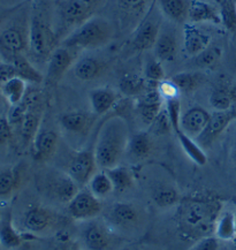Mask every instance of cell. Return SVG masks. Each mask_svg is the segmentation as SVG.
Instances as JSON below:
<instances>
[{
    "label": "cell",
    "mask_w": 236,
    "mask_h": 250,
    "mask_svg": "<svg viewBox=\"0 0 236 250\" xmlns=\"http://www.w3.org/2000/svg\"><path fill=\"white\" fill-rule=\"evenodd\" d=\"M5 62L12 63L14 68L17 69L19 78L25 80L27 82L39 84L44 81V76L41 75V73L34 66V63L30 62L29 58L24 53L17 54Z\"/></svg>",
    "instance_id": "obj_28"
},
{
    "label": "cell",
    "mask_w": 236,
    "mask_h": 250,
    "mask_svg": "<svg viewBox=\"0 0 236 250\" xmlns=\"http://www.w3.org/2000/svg\"><path fill=\"white\" fill-rule=\"evenodd\" d=\"M58 222V214L46 208L35 205V207H30L24 212L22 225L25 232L33 235V234H40L53 229Z\"/></svg>",
    "instance_id": "obj_15"
},
{
    "label": "cell",
    "mask_w": 236,
    "mask_h": 250,
    "mask_svg": "<svg viewBox=\"0 0 236 250\" xmlns=\"http://www.w3.org/2000/svg\"><path fill=\"white\" fill-rule=\"evenodd\" d=\"M220 18L221 24H224L228 30H236V6L235 0H221L219 2Z\"/></svg>",
    "instance_id": "obj_41"
},
{
    "label": "cell",
    "mask_w": 236,
    "mask_h": 250,
    "mask_svg": "<svg viewBox=\"0 0 236 250\" xmlns=\"http://www.w3.org/2000/svg\"><path fill=\"white\" fill-rule=\"evenodd\" d=\"M224 209L219 198L190 197L178 203L177 216V229L184 238L199 240L215 233L216 223Z\"/></svg>",
    "instance_id": "obj_1"
},
{
    "label": "cell",
    "mask_w": 236,
    "mask_h": 250,
    "mask_svg": "<svg viewBox=\"0 0 236 250\" xmlns=\"http://www.w3.org/2000/svg\"><path fill=\"white\" fill-rule=\"evenodd\" d=\"M164 98L161 97L158 86L148 85L146 90L136 98V111L141 120L150 126L156 118L164 110Z\"/></svg>",
    "instance_id": "obj_16"
},
{
    "label": "cell",
    "mask_w": 236,
    "mask_h": 250,
    "mask_svg": "<svg viewBox=\"0 0 236 250\" xmlns=\"http://www.w3.org/2000/svg\"><path fill=\"white\" fill-rule=\"evenodd\" d=\"M98 167L94 149L73 152L66 166V173L79 187L89 184Z\"/></svg>",
    "instance_id": "obj_13"
},
{
    "label": "cell",
    "mask_w": 236,
    "mask_h": 250,
    "mask_svg": "<svg viewBox=\"0 0 236 250\" xmlns=\"http://www.w3.org/2000/svg\"><path fill=\"white\" fill-rule=\"evenodd\" d=\"M155 204L162 209L173 207L180 203V195L177 189L172 185H159L152 189L151 194Z\"/></svg>",
    "instance_id": "obj_31"
},
{
    "label": "cell",
    "mask_w": 236,
    "mask_h": 250,
    "mask_svg": "<svg viewBox=\"0 0 236 250\" xmlns=\"http://www.w3.org/2000/svg\"><path fill=\"white\" fill-rule=\"evenodd\" d=\"M73 70L74 75L81 81H94L104 74L106 70V62L94 56L79 57L75 65L73 66Z\"/></svg>",
    "instance_id": "obj_22"
},
{
    "label": "cell",
    "mask_w": 236,
    "mask_h": 250,
    "mask_svg": "<svg viewBox=\"0 0 236 250\" xmlns=\"http://www.w3.org/2000/svg\"><path fill=\"white\" fill-rule=\"evenodd\" d=\"M183 45L186 52L195 58L211 45V36L202 29L187 22L183 24Z\"/></svg>",
    "instance_id": "obj_20"
},
{
    "label": "cell",
    "mask_w": 236,
    "mask_h": 250,
    "mask_svg": "<svg viewBox=\"0 0 236 250\" xmlns=\"http://www.w3.org/2000/svg\"><path fill=\"white\" fill-rule=\"evenodd\" d=\"M216 2H218V4H219V2H220V1H221V0H216Z\"/></svg>",
    "instance_id": "obj_54"
},
{
    "label": "cell",
    "mask_w": 236,
    "mask_h": 250,
    "mask_svg": "<svg viewBox=\"0 0 236 250\" xmlns=\"http://www.w3.org/2000/svg\"><path fill=\"white\" fill-rule=\"evenodd\" d=\"M234 95L225 86H220L212 91L210 96V104L215 111H227L233 108Z\"/></svg>",
    "instance_id": "obj_39"
},
{
    "label": "cell",
    "mask_w": 236,
    "mask_h": 250,
    "mask_svg": "<svg viewBox=\"0 0 236 250\" xmlns=\"http://www.w3.org/2000/svg\"><path fill=\"white\" fill-rule=\"evenodd\" d=\"M25 1H23V2H21V4H19V5H17V6H14V7H11V8H8V9H6L5 12H2V13H0V28L2 27V25H4L6 22H7L9 19H11L13 15L15 14V13H17L19 9H20L22 6H23V4H24Z\"/></svg>",
    "instance_id": "obj_49"
},
{
    "label": "cell",
    "mask_w": 236,
    "mask_h": 250,
    "mask_svg": "<svg viewBox=\"0 0 236 250\" xmlns=\"http://www.w3.org/2000/svg\"><path fill=\"white\" fill-rule=\"evenodd\" d=\"M158 90L160 92L161 97L164 98V102L166 99H170L173 97H178L180 92H178L177 88L174 85V83L171 80H164V81L159 83Z\"/></svg>",
    "instance_id": "obj_47"
},
{
    "label": "cell",
    "mask_w": 236,
    "mask_h": 250,
    "mask_svg": "<svg viewBox=\"0 0 236 250\" xmlns=\"http://www.w3.org/2000/svg\"><path fill=\"white\" fill-rule=\"evenodd\" d=\"M191 250H220V240L216 235H207L197 240Z\"/></svg>",
    "instance_id": "obj_46"
},
{
    "label": "cell",
    "mask_w": 236,
    "mask_h": 250,
    "mask_svg": "<svg viewBox=\"0 0 236 250\" xmlns=\"http://www.w3.org/2000/svg\"><path fill=\"white\" fill-rule=\"evenodd\" d=\"M110 176L111 181L113 184L114 191L117 193H123L133 187L134 185V176L130 172V169L126 166L118 165L116 167L104 169Z\"/></svg>",
    "instance_id": "obj_33"
},
{
    "label": "cell",
    "mask_w": 236,
    "mask_h": 250,
    "mask_svg": "<svg viewBox=\"0 0 236 250\" xmlns=\"http://www.w3.org/2000/svg\"><path fill=\"white\" fill-rule=\"evenodd\" d=\"M63 250H84V249H82V248H79V247H78V246H68V247H66L65 249Z\"/></svg>",
    "instance_id": "obj_50"
},
{
    "label": "cell",
    "mask_w": 236,
    "mask_h": 250,
    "mask_svg": "<svg viewBox=\"0 0 236 250\" xmlns=\"http://www.w3.org/2000/svg\"><path fill=\"white\" fill-rule=\"evenodd\" d=\"M59 136L52 129H39L31 144V152L36 162H46L52 158L57 151Z\"/></svg>",
    "instance_id": "obj_18"
},
{
    "label": "cell",
    "mask_w": 236,
    "mask_h": 250,
    "mask_svg": "<svg viewBox=\"0 0 236 250\" xmlns=\"http://www.w3.org/2000/svg\"><path fill=\"white\" fill-rule=\"evenodd\" d=\"M164 108L167 113L168 118H170L172 128H173L174 133H177V131L181 130L180 128V123H181V103L180 98L178 97H173L170 99H166Z\"/></svg>",
    "instance_id": "obj_43"
},
{
    "label": "cell",
    "mask_w": 236,
    "mask_h": 250,
    "mask_svg": "<svg viewBox=\"0 0 236 250\" xmlns=\"http://www.w3.org/2000/svg\"><path fill=\"white\" fill-rule=\"evenodd\" d=\"M13 78H19L18 72L14 68V66L9 62H0V85L4 84L5 82H7L8 80Z\"/></svg>",
    "instance_id": "obj_48"
},
{
    "label": "cell",
    "mask_w": 236,
    "mask_h": 250,
    "mask_svg": "<svg viewBox=\"0 0 236 250\" xmlns=\"http://www.w3.org/2000/svg\"><path fill=\"white\" fill-rule=\"evenodd\" d=\"M88 189L96 197L103 200L114 191L113 184L106 171L101 169L100 172H96L88 184Z\"/></svg>",
    "instance_id": "obj_35"
},
{
    "label": "cell",
    "mask_w": 236,
    "mask_h": 250,
    "mask_svg": "<svg viewBox=\"0 0 236 250\" xmlns=\"http://www.w3.org/2000/svg\"><path fill=\"white\" fill-rule=\"evenodd\" d=\"M162 17L177 24L187 23L190 0H156Z\"/></svg>",
    "instance_id": "obj_27"
},
{
    "label": "cell",
    "mask_w": 236,
    "mask_h": 250,
    "mask_svg": "<svg viewBox=\"0 0 236 250\" xmlns=\"http://www.w3.org/2000/svg\"><path fill=\"white\" fill-rule=\"evenodd\" d=\"M103 213V219L116 233L135 232L144 224V211L132 202H116Z\"/></svg>",
    "instance_id": "obj_7"
},
{
    "label": "cell",
    "mask_w": 236,
    "mask_h": 250,
    "mask_svg": "<svg viewBox=\"0 0 236 250\" xmlns=\"http://www.w3.org/2000/svg\"><path fill=\"white\" fill-rule=\"evenodd\" d=\"M233 213H234V222H235V227H236V210Z\"/></svg>",
    "instance_id": "obj_52"
},
{
    "label": "cell",
    "mask_w": 236,
    "mask_h": 250,
    "mask_svg": "<svg viewBox=\"0 0 236 250\" xmlns=\"http://www.w3.org/2000/svg\"><path fill=\"white\" fill-rule=\"evenodd\" d=\"M233 245H234V247H235V248H236V235H235V238L234 239H233Z\"/></svg>",
    "instance_id": "obj_51"
},
{
    "label": "cell",
    "mask_w": 236,
    "mask_h": 250,
    "mask_svg": "<svg viewBox=\"0 0 236 250\" xmlns=\"http://www.w3.org/2000/svg\"><path fill=\"white\" fill-rule=\"evenodd\" d=\"M235 6H236V1H235Z\"/></svg>",
    "instance_id": "obj_55"
},
{
    "label": "cell",
    "mask_w": 236,
    "mask_h": 250,
    "mask_svg": "<svg viewBox=\"0 0 236 250\" xmlns=\"http://www.w3.org/2000/svg\"><path fill=\"white\" fill-rule=\"evenodd\" d=\"M154 0H117L118 7L126 14L141 15L145 14Z\"/></svg>",
    "instance_id": "obj_42"
},
{
    "label": "cell",
    "mask_w": 236,
    "mask_h": 250,
    "mask_svg": "<svg viewBox=\"0 0 236 250\" xmlns=\"http://www.w3.org/2000/svg\"><path fill=\"white\" fill-rule=\"evenodd\" d=\"M236 118V111L234 108L227 111H213L210 115L209 123L206 127L200 133V135L195 139L197 143L203 149L209 148L213 142L224 133L226 128L232 124V121Z\"/></svg>",
    "instance_id": "obj_14"
},
{
    "label": "cell",
    "mask_w": 236,
    "mask_h": 250,
    "mask_svg": "<svg viewBox=\"0 0 236 250\" xmlns=\"http://www.w3.org/2000/svg\"><path fill=\"white\" fill-rule=\"evenodd\" d=\"M28 91V82L21 78H13L0 85V92L9 106L20 104Z\"/></svg>",
    "instance_id": "obj_29"
},
{
    "label": "cell",
    "mask_w": 236,
    "mask_h": 250,
    "mask_svg": "<svg viewBox=\"0 0 236 250\" xmlns=\"http://www.w3.org/2000/svg\"><path fill=\"white\" fill-rule=\"evenodd\" d=\"M94 121L95 114L92 115L84 111L67 112L60 118V125L63 129L75 135H87Z\"/></svg>",
    "instance_id": "obj_23"
},
{
    "label": "cell",
    "mask_w": 236,
    "mask_h": 250,
    "mask_svg": "<svg viewBox=\"0 0 236 250\" xmlns=\"http://www.w3.org/2000/svg\"><path fill=\"white\" fill-rule=\"evenodd\" d=\"M81 230V241L84 250H110L116 241V232L104 219L88 220Z\"/></svg>",
    "instance_id": "obj_9"
},
{
    "label": "cell",
    "mask_w": 236,
    "mask_h": 250,
    "mask_svg": "<svg viewBox=\"0 0 236 250\" xmlns=\"http://www.w3.org/2000/svg\"><path fill=\"white\" fill-rule=\"evenodd\" d=\"M104 0H58V36L60 43L73 30L96 15Z\"/></svg>",
    "instance_id": "obj_5"
},
{
    "label": "cell",
    "mask_w": 236,
    "mask_h": 250,
    "mask_svg": "<svg viewBox=\"0 0 236 250\" xmlns=\"http://www.w3.org/2000/svg\"><path fill=\"white\" fill-rule=\"evenodd\" d=\"M144 79L148 85L158 86L165 80V69L162 62L156 57H149L144 65Z\"/></svg>",
    "instance_id": "obj_38"
},
{
    "label": "cell",
    "mask_w": 236,
    "mask_h": 250,
    "mask_svg": "<svg viewBox=\"0 0 236 250\" xmlns=\"http://www.w3.org/2000/svg\"><path fill=\"white\" fill-rule=\"evenodd\" d=\"M177 38L172 30H160L154 46L155 57L161 62H171L177 54Z\"/></svg>",
    "instance_id": "obj_25"
},
{
    "label": "cell",
    "mask_w": 236,
    "mask_h": 250,
    "mask_svg": "<svg viewBox=\"0 0 236 250\" xmlns=\"http://www.w3.org/2000/svg\"><path fill=\"white\" fill-rule=\"evenodd\" d=\"M235 1H236V0H235Z\"/></svg>",
    "instance_id": "obj_56"
},
{
    "label": "cell",
    "mask_w": 236,
    "mask_h": 250,
    "mask_svg": "<svg viewBox=\"0 0 236 250\" xmlns=\"http://www.w3.org/2000/svg\"><path fill=\"white\" fill-rule=\"evenodd\" d=\"M234 160H235V164H236V151H235V155H234Z\"/></svg>",
    "instance_id": "obj_53"
},
{
    "label": "cell",
    "mask_w": 236,
    "mask_h": 250,
    "mask_svg": "<svg viewBox=\"0 0 236 250\" xmlns=\"http://www.w3.org/2000/svg\"><path fill=\"white\" fill-rule=\"evenodd\" d=\"M18 12L9 19L8 24L5 23L0 28V57L2 62H7L12 57L28 51L30 14L29 18H25L23 9L22 15L17 17Z\"/></svg>",
    "instance_id": "obj_6"
},
{
    "label": "cell",
    "mask_w": 236,
    "mask_h": 250,
    "mask_svg": "<svg viewBox=\"0 0 236 250\" xmlns=\"http://www.w3.org/2000/svg\"><path fill=\"white\" fill-rule=\"evenodd\" d=\"M222 50L218 45H210L195 57L196 65L200 68H212L221 59Z\"/></svg>",
    "instance_id": "obj_40"
},
{
    "label": "cell",
    "mask_w": 236,
    "mask_h": 250,
    "mask_svg": "<svg viewBox=\"0 0 236 250\" xmlns=\"http://www.w3.org/2000/svg\"><path fill=\"white\" fill-rule=\"evenodd\" d=\"M150 134L156 136L165 135V134H168L171 130H173L172 128L170 118H168L167 113H166L165 108L160 112V114L156 118L154 123L150 125Z\"/></svg>",
    "instance_id": "obj_44"
},
{
    "label": "cell",
    "mask_w": 236,
    "mask_h": 250,
    "mask_svg": "<svg viewBox=\"0 0 236 250\" xmlns=\"http://www.w3.org/2000/svg\"><path fill=\"white\" fill-rule=\"evenodd\" d=\"M170 80L180 94H190L199 88L204 81V76L198 72H181L172 76Z\"/></svg>",
    "instance_id": "obj_32"
},
{
    "label": "cell",
    "mask_w": 236,
    "mask_h": 250,
    "mask_svg": "<svg viewBox=\"0 0 236 250\" xmlns=\"http://www.w3.org/2000/svg\"><path fill=\"white\" fill-rule=\"evenodd\" d=\"M210 115L211 114L203 107L195 106L189 108L181 115V130L188 136L197 139L209 123Z\"/></svg>",
    "instance_id": "obj_21"
},
{
    "label": "cell",
    "mask_w": 236,
    "mask_h": 250,
    "mask_svg": "<svg viewBox=\"0 0 236 250\" xmlns=\"http://www.w3.org/2000/svg\"><path fill=\"white\" fill-rule=\"evenodd\" d=\"M21 174L19 167L0 169V198L9 197L20 185Z\"/></svg>",
    "instance_id": "obj_36"
},
{
    "label": "cell",
    "mask_w": 236,
    "mask_h": 250,
    "mask_svg": "<svg viewBox=\"0 0 236 250\" xmlns=\"http://www.w3.org/2000/svg\"><path fill=\"white\" fill-rule=\"evenodd\" d=\"M78 51L59 44L47 60V69L45 82L49 85H56L63 75L73 68L76 60L79 59Z\"/></svg>",
    "instance_id": "obj_12"
},
{
    "label": "cell",
    "mask_w": 236,
    "mask_h": 250,
    "mask_svg": "<svg viewBox=\"0 0 236 250\" xmlns=\"http://www.w3.org/2000/svg\"><path fill=\"white\" fill-rule=\"evenodd\" d=\"M161 23L162 14L156 0H154L134 30L130 38V46L137 52H144L154 49L161 30Z\"/></svg>",
    "instance_id": "obj_8"
},
{
    "label": "cell",
    "mask_w": 236,
    "mask_h": 250,
    "mask_svg": "<svg viewBox=\"0 0 236 250\" xmlns=\"http://www.w3.org/2000/svg\"><path fill=\"white\" fill-rule=\"evenodd\" d=\"M103 211L101 200L96 197L89 189H79L74 198L67 204V212L76 222L83 223L99 218Z\"/></svg>",
    "instance_id": "obj_11"
},
{
    "label": "cell",
    "mask_w": 236,
    "mask_h": 250,
    "mask_svg": "<svg viewBox=\"0 0 236 250\" xmlns=\"http://www.w3.org/2000/svg\"><path fill=\"white\" fill-rule=\"evenodd\" d=\"M14 128L9 124L7 117H0V146H8L14 139Z\"/></svg>",
    "instance_id": "obj_45"
},
{
    "label": "cell",
    "mask_w": 236,
    "mask_h": 250,
    "mask_svg": "<svg viewBox=\"0 0 236 250\" xmlns=\"http://www.w3.org/2000/svg\"><path fill=\"white\" fill-rule=\"evenodd\" d=\"M128 124L119 115L106 119L98 131L94 148L98 167L108 169L120 165L129 141Z\"/></svg>",
    "instance_id": "obj_2"
},
{
    "label": "cell",
    "mask_w": 236,
    "mask_h": 250,
    "mask_svg": "<svg viewBox=\"0 0 236 250\" xmlns=\"http://www.w3.org/2000/svg\"><path fill=\"white\" fill-rule=\"evenodd\" d=\"M33 235L21 233L14 225L11 210H6L0 214V246L5 249H15L24 242L25 239Z\"/></svg>",
    "instance_id": "obj_17"
},
{
    "label": "cell",
    "mask_w": 236,
    "mask_h": 250,
    "mask_svg": "<svg viewBox=\"0 0 236 250\" xmlns=\"http://www.w3.org/2000/svg\"><path fill=\"white\" fill-rule=\"evenodd\" d=\"M146 81L144 76L137 74H124L120 79V92L127 97H138L146 90Z\"/></svg>",
    "instance_id": "obj_34"
},
{
    "label": "cell",
    "mask_w": 236,
    "mask_h": 250,
    "mask_svg": "<svg viewBox=\"0 0 236 250\" xmlns=\"http://www.w3.org/2000/svg\"><path fill=\"white\" fill-rule=\"evenodd\" d=\"M187 22L193 24H221L219 9L206 0H190Z\"/></svg>",
    "instance_id": "obj_19"
},
{
    "label": "cell",
    "mask_w": 236,
    "mask_h": 250,
    "mask_svg": "<svg viewBox=\"0 0 236 250\" xmlns=\"http://www.w3.org/2000/svg\"><path fill=\"white\" fill-rule=\"evenodd\" d=\"M154 151V142L149 131H138L129 137L127 151L134 160H145Z\"/></svg>",
    "instance_id": "obj_26"
},
{
    "label": "cell",
    "mask_w": 236,
    "mask_h": 250,
    "mask_svg": "<svg viewBox=\"0 0 236 250\" xmlns=\"http://www.w3.org/2000/svg\"><path fill=\"white\" fill-rule=\"evenodd\" d=\"M60 44L57 31L52 28L49 14L43 6L34 5L30 9L28 52L34 60L44 62Z\"/></svg>",
    "instance_id": "obj_3"
},
{
    "label": "cell",
    "mask_w": 236,
    "mask_h": 250,
    "mask_svg": "<svg viewBox=\"0 0 236 250\" xmlns=\"http://www.w3.org/2000/svg\"><path fill=\"white\" fill-rule=\"evenodd\" d=\"M175 135L177 137L181 148H182L183 151L186 152V155L189 157L195 164L199 166H203L206 164L207 162L206 153L204 151L202 146L197 143V141L195 139L188 136L187 134H184L182 130L175 133Z\"/></svg>",
    "instance_id": "obj_30"
},
{
    "label": "cell",
    "mask_w": 236,
    "mask_h": 250,
    "mask_svg": "<svg viewBox=\"0 0 236 250\" xmlns=\"http://www.w3.org/2000/svg\"><path fill=\"white\" fill-rule=\"evenodd\" d=\"M215 235L220 241H233L236 235L234 213L229 211L221 212L216 223Z\"/></svg>",
    "instance_id": "obj_37"
},
{
    "label": "cell",
    "mask_w": 236,
    "mask_h": 250,
    "mask_svg": "<svg viewBox=\"0 0 236 250\" xmlns=\"http://www.w3.org/2000/svg\"><path fill=\"white\" fill-rule=\"evenodd\" d=\"M119 99L120 95L107 86L92 89L89 94V102H90L92 113L95 115L106 114L108 111L116 106Z\"/></svg>",
    "instance_id": "obj_24"
},
{
    "label": "cell",
    "mask_w": 236,
    "mask_h": 250,
    "mask_svg": "<svg viewBox=\"0 0 236 250\" xmlns=\"http://www.w3.org/2000/svg\"><path fill=\"white\" fill-rule=\"evenodd\" d=\"M44 193L50 200L68 204L79 191V186L65 171H51L45 175Z\"/></svg>",
    "instance_id": "obj_10"
},
{
    "label": "cell",
    "mask_w": 236,
    "mask_h": 250,
    "mask_svg": "<svg viewBox=\"0 0 236 250\" xmlns=\"http://www.w3.org/2000/svg\"><path fill=\"white\" fill-rule=\"evenodd\" d=\"M114 36V27L107 19L95 15L61 41L62 45L81 52L107 45Z\"/></svg>",
    "instance_id": "obj_4"
}]
</instances>
